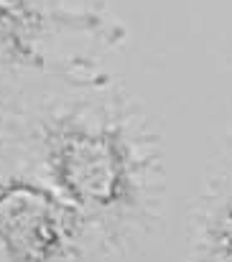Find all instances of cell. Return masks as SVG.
<instances>
[{
  "label": "cell",
  "mask_w": 232,
  "mask_h": 262,
  "mask_svg": "<svg viewBox=\"0 0 232 262\" xmlns=\"http://www.w3.org/2000/svg\"><path fill=\"white\" fill-rule=\"evenodd\" d=\"M194 257L197 262H232V188L222 191L199 216Z\"/></svg>",
  "instance_id": "obj_3"
},
{
  "label": "cell",
  "mask_w": 232,
  "mask_h": 262,
  "mask_svg": "<svg viewBox=\"0 0 232 262\" xmlns=\"http://www.w3.org/2000/svg\"><path fill=\"white\" fill-rule=\"evenodd\" d=\"M0 138L128 255L166 201V158L151 117L128 94L82 82L31 102L0 99Z\"/></svg>",
  "instance_id": "obj_1"
},
{
  "label": "cell",
  "mask_w": 232,
  "mask_h": 262,
  "mask_svg": "<svg viewBox=\"0 0 232 262\" xmlns=\"http://www.w3.org/2000/svg\"><path fill=\"white\" fill-rule=\"evenodd\" d=\"M110 237L41 173L0 171V262H120Z\"/></svg>",
  "instance_id": "obj_2"
}]
</instances>
